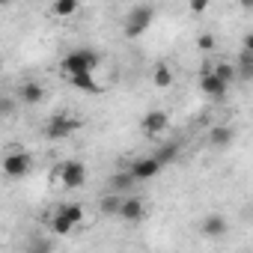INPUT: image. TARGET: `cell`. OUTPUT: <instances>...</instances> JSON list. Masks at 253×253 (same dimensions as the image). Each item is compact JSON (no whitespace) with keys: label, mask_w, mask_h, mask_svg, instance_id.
<instances>
[{"label":"cell","mask_w":253,"mask_h":253,"mask_svg":"<svg viewBox=\"0 0 253 253\" xmlns=\"http://www.w3.org/2000/svg\"><path fill=\"white\" fill-rule=\"evenodd\" d=\"M60 69H63L69 78H72V75H92V72L98 69V54H95L92 48H78V51H72V54L63 57Z\"/></svg>","instance_id":"1"},{"label":"cell","mask_w":253,"mask_h":253,"mask_svg":"<svg viewBox=\"0 0 253 253\" xmlns=\"http://www.w3.org/2000/svg\"><path fill=\"white\" fill-rule=\"evenodd\" d=\"M152 18H155V9L152 6H134L128 15H125V36H128V39L140 36L152 24Z\"/></svg>","instance_id":"2"},{"label":"cell","mask_w":253,"mask_h":253,"mask_svg":"<svg viewBox=\"0 0 253 253\" xmlns=\"http://www.w3.org/2000/svg\"><path fill=\"white\" fill-rule=\"evenodd\" d=\"M57 176H60V182H63L66 188H81V185L86 182V167L72 158V161H63V164L57 167Z\"/></svg>","instance_id":"3"},{"label":"cell","mask_w":253,"mask_h":253,"mask_svg":"<svg viewBox=\"0 0 253 253\" xmlns=\"http://www.w3.org/2000/svg\"><path fill=\"white\" fill-rule=\"evenodd\" d=\"M78 119H72V116H54V119H48V125H45V134H48V140H66L69 134H75L78 131Z\"/></svg>","instance_id":"4"},{"label":"cell","mask_w":253,"mask_h":253,"mask_svg":"<svg viewBox=\"0 0 253 253\" xmlns=\"http://www.w3.org/2000/svg\"><path fill=\"white\" fill-rule=\"evenodd\" d=\"M30 167H33V158H30L27 152H9V155L3 158V173H6L9 179H21V176H27Z\"/></svg>","instance_id":"5"},{"label":"cell","mask_w":253,"mask_h":253,"mask_svg":"<svg viewBox=\"0 0 253 253\" xmlns=\"http://www.w3.org/2000/svg\"><path fill=\"white\" fill-rule=\"evenodd\" d=\"M161 173V164L149 155V158H140V161H134L131 167H128V176L134 179V182H146V179H155Z\"/></svg>","instance_id":"6"},{"label":"cell","mask_w":253,"mask_h":253,"mask_svg":"<svg viewBox=\"0 0 253 253\" xmlns=\"http://www.w3.org/2000/svg\"><path fill=\"white\" fill-rule=\"evenodd\" d=\"M167 125H170V116H167L164 110H149V113L143 116V134L158 137V134L167 131Z\"/></svg>","instance_id":"7"},{"label":"cell","mask_w":253,"mask_h":253,"mask_svg":"<svg viewBox=\"0 0 253 253\" xmlns=\"http://www.w3.org/2000/svg\"><path fill=\"white\" fill-rule=\"evenodd\" d=\"M143 214H146L143 200H137V197H122V206H119V217H122V220L134 223V220H140Z\"/></svg>","instance_id":"8"},{"label":"cell","mask_w":253,"mask_h":253,"mask_svg":"<svg viewBox=\"0 0 253 253\" xmlns=\"http://www.w3.org/2000/svg\"><path fill=\"white\" fill-rule=\"evenodd\" d=\"M200 89H203L209 98H214V101H217V98H223V95H226V89H229V86H226L220 78H214V75L209 72V75H200Z\"/></svg>","instance_id":"9"},{"label":"cell","mask_w":253,"mask_h":253,"mask_svg":"<svg viewBox=\"0 0 253 253\" xmlns=\"http://www.w3.org/2000/svg\"><path fill=\"white\" fill-rule=\"evenodd\" d=\"M18 101H24V104H39L42 98H45V89H42V84H36V81H27V84H21L18 86Z\"/></svg>","instance_id":"10"},{"label":"cell","mask_w":253,"mask_h":253,"mask_svg":"<svg viewBox=\"0 0 253 253\" xmlns=\"http://www.w3.org/2000/svg\"><path fill=\"white\" fill-rule=\"evenodd\" d=\"M232 140H235V128H229V125H217V128L209 131V143L214 149H226Z\"/></svg>","instance_id":"11"},{"label":"cell","mask_w":253,"mask_h":253,"mask_svg":"<svg viewBox=\"0 0 253 253\" xmlns=\"http://www.w3.org/2000/svg\"><path fill=\"white\" fill-rule=\"evenodd\" d=\"M203 232H206L209 238H220V235L226 232V220H223L220 214H206V220H203Z\"/></svg>","instance_id":"12"},{"label":"cell","mask_w":253,"mask_h":253,"mask_svg":"<svg viewBox=\"0 0 253 253\" xmlns=\"http://www.w3.org/2000/svg\"><path fill=\"white\" fill-rule=\"evenodd\" d=\"M128 188H134V179L128 176V170L113 173L110 182H107V194H119V191H128Z\"/></svg>","instance_id":"13"},{"label":"cell","mask_w":253,"mask_h":253,"mask_svg":"<svg viewBox=\"0 0 253 253\" xmlns=\"http://www.w3.org/2000/svg\"><path fill=\"white\" fill-rule=\"evenodd\" d=\"M57 214H63L72 226H78V223L84 220V206H81V203H63V206L57 209Z\"/></svg>","instance_id":"14"},{"label":"cell","mask_w":253,"mask_h":253,"mask_svg":"<svg viewBox=\"0 0 253 253\" xmlns=\"http://www.w3.org/2000/svg\"><path fill=\"white\" fill-rule=\"evenodd\" d=\"M69 81H72V86H78V89H84V92H92V95H95V92H101V86L95 84V78H92V75H72Z\"/></svg>","instance_id":"15"},{"label":"cell","mask_w":253,"mask_h":253,"mask_svg":"<svg viewBox=\"0 0 253 253\" xmlns=\"http://www.w3.org/2000/svg\"><path fill=\"white\" fill-rule=\"evenodd\" d=\"M176 155H179V143H164V146H158V152L152 155L161 167H167L170 161H176Z\"/></svg>","instance_id":"16"},{"label":"cell","mask_w":253,"mask_h":253,"mask_svg":"<svg viewBox=\"0 0 253 253\" xmlns=\"http://www.w3.org/2000/svg\"><path fill=\"white\" fill-rule=\"evenodd\" d=\"M235 72H238V78H244V81L253 78V48H250V51H247V48L241 51V60H238V69H235Z\"/></svg>","instance_id":"17"},{"label":"cell","mask_w":253,"mask_h":253,"mask_svg":"<svg viewBox=\"0 0 253 253\" xmlns=\"http://www.w3.org/2000/svg\"><path fill=\"white\" fill-rule=\"evenodd\" d=\"M152 84H155L158 89H167V86L173 84V72H170V66L158 63V66H155V75H152Z\"/></svg>","instance_id":"18"},{"label":"cell","mask_w":253,"mask_h":253,"mask_svg":"<svg viewBox=\"0 0 253 253\" xmlns=\"http://www.w3.org/2000/svg\"><path fill=\"white\" fill-rule=\"evenodd\" d=\"M119 206H122V197L119 194H104L101 203H98L101 214H119Z\"/></svg>","instance_id":"19"},{"label":"cell","mask_w":253,"mask_h":253,"mask_svg":"<svg viewBox=\"0 0 253 253\" xmlns=\"http://www.w3.org/2000/svg\"><path fill=\"white\" fill-rule=\"evenodd\" d=\"M211 75L214 78H220L226 86L235 81V66H229V63H217V66H211Z\"/></svg>","instance_id":"20"},{"label":"cell","mask_w":253,"mask_h":253,"mask_svg":"<svg viewBox=\"0 0 253 253\" xmlns=\"http://www.w3.org/2000/svg\"><path fill=\"white\" fill-rule=\"evenodd\" d=\"M78 12V3L75 0H57L54 3V15H60V18H69V15H75Z\"/></svg>","instance_id":"21"},{"label":"cell","mask_w":253,"mask_h":253,"mask_svg":"<svg viewBox=\"0 0 253 253\" xmlns=\"http://www.w3.org/2000/svg\"><path fill=\"white\" fill-rule=\"evenodd\" d=\"M51 229H54V235H69L75 226H72L63 214H57V211H54V217H51Z\"/></svg>","instance_id":"22"},{"label":"cell","mask_w":253,"mask_h":253,"mask_svg":"<svg viewBox=\"0 0 253 253\" xmlns=\"http://www.w3.org/2000/svg\"><path fill=\"white\" fill-rule=\"evenodd\" d=\"M15 113V98L12 95H0V119H6Z\"/></svg>","instance_id":"23"},{"label":"cell","mask_w":253,"mask_h":253,"mask_svg":"<svg viewBox=\"0 0 253 253\" xmlns=\"http://www.w3.org/2000/svg\"><path fill=\"white\" fill-rule=\"evenodd\" d=\"M27 253H51V241L48 238H33Z\"/></svg>","instance_id":"24"},{"label":"cell","mask_w":253,"mask_h":253,"mask_svg":"<svg viewBox=\"0 0 253 253\" xmlns=\"http://www.w3.org/2000/svg\"><path fill=\"white\" fill-rule=\"evenodd\" d=\"M197 48H203V51H211V48H214V36H211V33H203V36L197 39Z\"/></svg>","instance_id":"25"},{"label":"cell","mask_w":253,"mask_h":253,"mask_svg":"<svg viewBox=\"0 0 253 253\" xmlns=\"http://www.w3.org/2000/svg\"><path fill=\"white\" fill-rule=\"evenodd\" d=\"M191 9H194V12H206L209 3H206V0H197V3H191Z\"/></svg>","instance_id":"26"}]
</instances>
